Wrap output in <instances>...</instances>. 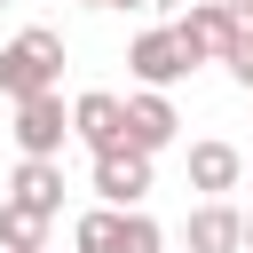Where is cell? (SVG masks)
Instances as JSON below:
<instances>
[{"label": "cell", "mask_w": 253, "mask_h": 253, "mask_svg": "<svg viewBox=\"0 0 253 253\" xmlns=\"http://www.w3.org/2000/svg\"><path fill=\"white\" fill-rule=\"evenodd\" d=\"M71 253H166V229L134 206V213H119V206H87L79 213V229H71Z\"/></svg>", "instance_id": "7a4b0ae2"}, {"label": "cell", "mask_w": 253, "mask_h": 253, "mask_svg": "<svg viewBox=\"0 0 253 253\" xmlns=\"http://www.w3.org/2000/svg\"><path fill=\"white\" fill-rule=\"evenodd\" d=\"M221 8H229V16H237V24H253V0H221Z\"/></svg>", "instance_id": "5bb4252c"}, {"label": "cell", "mask_w": 253, "mask_h": 253, "mask_svg": "<svg viewBox=\"0 0 253 253\" xmlns=\"http://www.w3.org/2000/svg\"><path fill=\"white\" fill-rule=\"evenodd\" d=\"M245 253H253V213H245Z\"/></svg>", "instance_id": "2e32d148"}, {"label": "cell", "mask_w": 253, "mask_h": 253, "mask_svg": "<svg viewBox=\"0 0 253 253\" xmlns=\"http://www.w3.org/2000/svg\"><path fill=\"white\" fill-rule=\"evenodd\" d=\"M237 182H245V150H237V142H190V190L221 198V190H237Z\"/></svg>", "instance_id": "30bf717a"}, {"label": "cell", "mask_w": 253, "mask_h": 253, "mask_svg": "<svg viewBox=\"0 0 253 253\" xmlns=\"http://www.w3.org/2000/svg\"><path fill=\"white\" fill-rule=\"evenodd\" d=\"M142 198H150V158H142V150H103V158H95V206L134 213Z\"/></svg>", "instance_id": "5b68a950"}, {"label": "cell", "mask_w": 253, "mask_h": 253, "mask_svg": "<svg viewBox=\"0 0 253 253\" xmlns=\"http://www.w3.org/2000/svg\"><path fill=\"white\" fill-rule=\"evenodd\" d=\"M174 32H182V47H190V63H221V55L237 47V32H245V24H237V16L221 8V0H198V8H190V16L174 24Z\"/></svg>", "instance_id": "8992f818"}, {"label": "cell", "mask_w": 253, "mask_h": 253, "mask_svg": "<svg viewBox=\"0 0 253 253\" xmlns=\"http://www.w3.org/2000/svg\"><path fill=\"white\" fill-rule=\"evenodd\" d=\"M55 79H63V32L24 24V32L0 47V95H8V103H40V95H55Z\"/></svg>", "instance_id": "6da1fadb"}, {"label": "cell", "mask_w": 253, "mask_h": 253, "mask_svg": "<svg viewBox=\"0 0 253 253\" xmlns=\"http://www.w3.org/2000/svg\"><path fill=\"white\" fill-rule=\"evenodd\" d=\"M8 198L55 221V213H63V166H55V158H24V166L8 174Z\"/></svg>", "instance_id": "8fae6325"}, {"label": "cell", "mask_w": 253, "mask_h": 253, "mask_svg": "<svg viewBox=\"0 0 253 253\" xmlns=\"http://www.w3.org/2000/svg\"><path fill=\"white\" fill-rule=\"evenodd\" d=\"M182 134V111L158 95V87H142V95H126V150H142V158H158L166 142Z\"/></svg>", "instance_id": "ba28073f"}, {"label": "cell", "mask_w": 253, "mask_h": 253, "mask_svg": "<svg viewBox=\"0 0 253 253\" xmlns=\"http://www.w3.org/2000/svg\"><path fill=\"white\" fill-rule=\"evenodd\" d=\"M47 213H32V206H16V198H0V253H47Z\"/></svg>", "instance_id": "7c38bea8"}, {"label": "cell", "mask_w": 253, "mask_h": 253, "mask_svg": "<svg viewBox=\"0 0 253 253\" xmlns=\"http://www.w3.org/2000/svg\"><path fill=\"white\" fill-rule=\"evenodd\" d=\"M126 71H134L142 87H158V95H166V87H174L182 71H198V63H190L182 32H174V24H158V32H142V40L126 47Z\"/></svg>", "instance_id": "3957f363"}, {"label": "cell", "mask_w": 253, "mask_h": 253, "mask_svg": "<svg viewBox=\"0 0 253 253\" xmlns=\"http://www.w3.org/2000/svg\"><path fill=\"white\" fill-rule=\"evenodd\" d=\"M71 134L103 158V150H126V103L111 95V87H87L79 103H71Z\"/></svg>", "instance_id": "277c9868"}, {"label": "cell", "mask_w": 253, "mask_h": 253, "mask_svg": "<svg viewBox=\"0 0 253 253\" xmlns=\"http://www.w3.org/2000/svg\"><path fill=\"white\" fill-rule=\"evenodd\" d=\"M0 8H8V0H0Z\"/></svg>", "instance_id": "ac0fdd59"}, {"label": "cell", "mask_w": 253, "mask_h": 253, "mask_svg": "<svg viewBox=\"0 0 253 253\" xmlns=\"http://www.w3.org/2000/svg\"><path fill=\"white\" fill-rule=\"evenodd\" d=\"M245 174H253V158H245Z\"/></svg>", "instance_id": "e0dca14e"}, {"label": "cell", "mask_w": 253, "mask_h": 253, "mask_svg": "<svg viewBox=\"0 0 253 253\" xmlns=\"http://www.w3.org/2000/svg\"><path fill=\"white\" fill-rule=\"evenodd\" d=\"M221 63H229V79H237V87H253V32H237V47H229Z\"/></svg>", "instance_id": "4fadbf2b"}, {"label": "cell", "mask_w": 253, "mask_h": 253, "mask_svg": "<svg viewBox=\"0 0 253 253\" xmlns=\"http://www.w3.org/2000/svg\"><path fill=\"white\" fill-rule=\"evenodd\" d=\"M79 8H150V0H79Z\"/></svg>", "instance_id": "9a60e30c"}, {"label": "cell", "mask_w": 253, "mask_h": 253, "mask_svg": "<svg viewBox=\"0 0 253 253\" xmlns=\"http://www.w3.org/2000/svg\"><path fill=\"white\" fill-rule=\"evenodd\" d=\"M47 253H55V245H47Z\"/></svg>", "instance_id": "d6986e66"}, {"label": "cell", "mask_w": 253, "mask_h": 253, "mask_svg": "<svg viewBox=\"0 0 253 253\" xmlns=\"http://www.w3.org/2000/svg\"><path fill=\"white\" fill-rule=\"evenodd\" d=\"M63 134H71V111H63V95L16 103V150H24V158H63Z\"/></svg>", "instance_id": "52a82bcc"}, {"label": "cell", "mask_w": 253, "mask_h": 253, "mask_svg": "<svg viewBox=\"0 0 253 253\" xmlns=\"http://www.w3.org/2000/svg\"><path fill=\"white\" fill-rule=\"evenodd\" d=\"M182 237H190V253H245V213H237L229 198H206Z\"/></svg>", "instance_id": "9c48e42d"}]
</instances>
